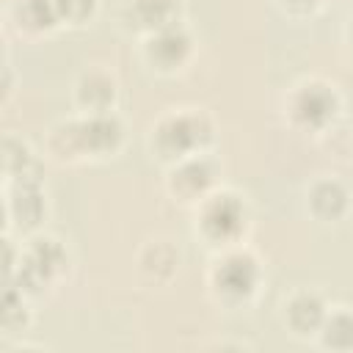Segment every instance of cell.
I'll return each mask as SVG.
<instances>
[{
    "instance_id": "obj_1",
    "label": "cell",
    "mask_w": 353,
    "mask_h": 353,
    "mask_svg": "<svg viewBox=\"0 0 353 353\" xmlns=\"http://www.w3.org/2000/svg\"><path fill=\"white\" fill-rule=\"evenodd\" d=\"M127 143V121L119 110L72 113L52 121L44 132V154L61 165L113 160Z\"/></svg>"
},
{
    "instance_id": "obj_2",
    "label": "cell",
    "mask_w": 353,
    "mask_h": 353,
    "mask_svg": "<svg viewBox=\"0 0 353 353\" xmlns=\"http://www.w3.org/2000/svg\"><path fill=\"white\" fill-rule=\"evenodd\" d=\"M218 124L207 108L174 105L160 110L146 127V152L160 165H171L182 157L212 152Z\"/></svg>"
},
{
    "instance_id": "obj_3",
    "label": "cell",
    "mask_w": 353,
    "mask_h": 353,
    "mask_svg": "<svg viewBox=\"0 0 353 353\" xmlns=\"http://www.w3.org/2000/svg\"><path fill=\"white\" fill-rule=\"evenodd\" d=\"M265 262L248 243L212 251L204 270V287L210 301L226 312L254 306L265 290Z\"/></svg>"
},
{
    "instance_id": "obj_4",
    "label": "cell",
    "mask_w": 353,
    "mask_h": 353,
    "mask_svg": "<svg viewBox=\"0 0 353 353\" xmlns=\"http://www.w3.org/2000/svg\"><path fill=\"white\" fill-rule=\"evenodd\" d=\"M72 270L69 248L61 237L50 232H33L19 240V254L11 270H6V284L19 287L30 298L55 292Z\"/></svg>"
},
{
    "instance_id": "obj_5",
    "label": "cell",
    "mask_w": 353,
    "mask_h": 353,
    "mask_svg": "<svg viewBox=\"0 0 353 353\" xmlns=\"http://www.w3.org/2000/svg\"><path fill=\"white\" fill-rule=\"evenodd\" d=\"M251 221L254 215L245 193L223 182L193 207V234L201 245L210 248V254L245 243Z\"/></svg>"
},
{
    "instance_id": "obj_6",
    "label": "cell",
    "mask_w": 353,
    "mask_h": 353,
    "mask_svg": "<svg viewBox=\"0 0 353 353\" xmlns=\"http://www.w3.org/2000/svg\"><path fill=\"white\" fill-rule=\"evenodd\" d=\"M342 94L323 74L298 77L281 97V119L298 135H325L342 116Z\"/></svg>"
},
{
    "instance_id": "obj_7",
    "label": "cell",
    "mask_w": 353,
    "mask_h": 353,
    "mask_svg": "<svg viewBox=\"0 0 353 353\" xmlns=\"http://www.w3.org/2000/svg\"><path fill=\"white\" fill-rule=\"evenodd\" d=\"M138 55L143 66L160 77H176L190 69L199 55V39L188 22H174L163 30H154L138 39Z\"/></svg>"
},
{
    "instance_id": "obj_8",
    "label": "cell",
    "mask_w": 353,
    "mask_h": 353,
    "mask_svg": "<svg viewBox=\"0 0 353 353\" xmlns=\"http://www.w3.org/2000/svg\"><path fill=\"white\" fill-rule=\"evenodd\" d=\"M165 193L182 204V207H196L210 190L221 185V163L212 152H199L190 157H182L171 165H165Z\"/></svg>"
},
{
    "instance_id": "obj_9",
    "label": "cell",
    "mask_w": 353,
    "mask_h": 353,
    "mask_svg": "<svg viewBox=\"0 0 353 353\" xmlns=\"http://www.w3.org/2000/svg\"><path fill=\"white\" fill-rule=\"evenodd\" d=\"M328 306L331 303L325 301V295L320 290L295 287V290L281 295L276 314H279V323H281L287 336H292L298 342H314L317 331L328 314Z\"/></svg>"
},
{
    "instance_id": "obj_10",
    "label": "cell",
    "mask_w": 353,
    "mask_h": 353,
    "mask_svg": "<svg viewBox=\"0 0 353 353\" xmlns=\"http://www.w3.org/2000/svg\"><path fill=\"white\" fill-rule=\"evenodd\" d=\"M3 207L8 232H39L50 210L44 179H3Z\"/></svg>"
},
{
    "instance_id": "obj_11",
    "label": "cell",
    "mask_w": 353,
    "mask_h": 353,
    "mask_svg": "<svg viewBox=\"0 0 353 353\" xmlns=\"http://www.w3.org/2000/svg\"><path fill=\"white\" fill-rule=\"evenodd\" d=\"M182 19H185L182 0H121L116 14L119 28L132 39H143Z\"/></svg>"
},
{
    "instance_id": "obj_12",
    "label": "cell",
    "mask_w": 353,
    "mask_h": 353,
    "mask_svg": "<svg viewBox=\"0 0 353 353\" xmlns=\"http://www.w3.org/2000/svg\"><path fill=\"white\" fill-rule=\"evenodd\" d=\"M121 85L116 72L102 63L85 66L72 83V108L77 113H108L119 108Z\"/></svg>"
},
{
    "instance_id": "obj_13",
    "label": "cell",
    "mask_w": 353,
    "mask_h": 353,
    "mask_svg": "<svg viewBox=\"0 0 353 353\" xmlns=\"http://www.w3.org/2000/svg\"><path fill=\"white\" fill-rule=\"evenodd\" d=\"M303 210L317 223H339L353 210L347 185L334 174H320L303 188Z\"/></svg>"
},
{
    "instance_id": "obj_14",
    "label": "cell",
    "mask_w": 353,
    "mask_h": 353,
    "mask_svg": "<svg viewBox=\"0 0 353 353\" xmlns=\"http://www.w3.org/2000/svg\"><path fill=\"white\" fill-rule=\"evenodd\" d=\"M135 273L143 287H168L179 273V248L174 240L154 234L135 251Z\"/></svg>"
},
{
    "instance_id": "obj_15",
    "label": "cell",
    "mask_w": 353,
    "mask_h": 353,
    "mask_svg": "<svg viewBox=\"0 0 353 353\" xmlns=\"http://www.w3.org/2000/svg\"><path fill=\"white\" fill-rule=\"evenodd\" d=\"M8 28L22 39L52 36L63 28L55 0H14L8 6Z\"/></svg>"
},
{
    "instance_id": "obj_16",
    "label": "cell",
    "mask_w": 353,
    "mask_h": 353,
    "mask_svg": "<svg viewBox=\"0 0 353 353\" xmlns=\"http://www.w3.org/2000/svg\"><path fill=\"white\" fill-rule=\"evenodd\" d=\"M44 160L28 138L6 132L3 138V179H41Z\"/></svg>"
},
{
    "instance_id": "obj_17",
    "label": "cell",
    "mask_w": 353,
    "mask_h": 353,
    "mask_svg": "<svg viewBox=\"0 0 353 353\" xmlns=\"http://www.w3.org/2000/svg\"><path fill=\"white\" fill-rule=\"evenodd\" d=\"M314 345L331 353H353V306L331 303Z\"/></svg>"
},
{
    "instance_id": "obj_18",
    "label": "cell",
    "mask_w": 353,
    "mask_h": 353,
    "mask_svg": "<svg viewBox=\"0 0 353 353\" xmlns=\"http://www.w3.org/2000/svg\"><path fill=\"white\" fill-rule=\"evenodd\" d=\"M30 301L33 298L25 295L19 287L6 284V292H3V331H6V336H19L28 331V325L33 320Z\"/></svg>"
},
{
    "instance_id": "obj_19",
    "label": "cell",
    "mask_w": 353,
    "mask_h": 353,
    "mask_svg": "<svg viewBox=\"0 0 353 353\" xmlns=\"http://www.w3.org/2000/svg\"><path fill=\"white\" fill-rule=\"evenodd\" d=\"M63 28H85L99 14V0H55Z\"/></svg>"
},
{
    "instance_id": "obj_20",
    "label": "cell",
    "mask_w": 353,
    "mask_h": 353,
    "mask_svg": "<svg viewBox=\"0 0 353 353\" xmlns=\"http://www.w3.org/2000/svg\"><path fill=\"white\" fill-rule=\"evenodd\" d=\"M328 3L331 0H276L281 14L290 19H312V17L323 14L328 8Z\"/></svg>"
},
{
    "instance_id": "obj_21",
    "label": "cell",
    "mask_w": 353,
    "mask_h": 353,
    "mask_svg": "<svg viewBox=\"0 0 353 353\" xmlns=\"http://www.w3.org/2000/svg\"><path fill=\"white\" fill-rule=\"evenodd\" d=\"M342 39H345V50H347V55H350V61H353V11H350V14H347V19H345Z\"/></svg>"
}]
</instances>
